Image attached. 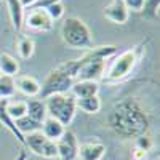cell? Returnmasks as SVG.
I'll list each match as a JSON object with an SVG mask.
<instances>
[{"label": "cell", "mask_w": 160, "mask_h": 160, "mask_svg": "<svg viewBox=\"0 0 160 160\" xmlns=\"http://www.w3.org/2000/svg\"><path fill=\"white\" fill-rule=\"evenodd\" d=\"M0 2H3V0H0Z\"/></svg>", "instance_id": "cell-31"}, {"label": "cell", "mask_w": 160, "mask_h": 160, "mask_svg": "<svg viewBox=\"0 0 160 160\" xmlns=\"http://www.w3.org/2000/svg\"><path fill=\"white\" fill-rule=\"evenodd\" d=\"M98 93H99V82H91V80H75L71 88V95L75 99L96 96Z\"/></svg>", "instance_id": "cell-12"}, {"label": "cell", "mask_w": 160, "mask_h": 160, "mask_svg": "<svg viewBox=\"0 0 160 160\" xmlns=\"http://www.w3.org/2000/svg\"><path fill=\"white\" fill-rule=\"evenodd\" d=\"M22 28L29 31H35V32H50L53 29V21L47 15L45 10L29 8V11L24 15Z\"/></svg>", "instance_id": "cell-7"}, {"label": "cell", "mask_w": 160, "mask_h": 160, "mask_svg": "<svg viewBox=\"0 0 160 160\" xmlns=\"http://www.w3.org/2000/svg\"><path fill=\"white\" fill-rule=\"evenodd\" d=\"M7 112L8 115L13 118V120H18L21 117H24L26 114H28V106H26V101H11L8 99L7 101Z\"/></svg>", "instance_id": "cell-22"}, {"label": "cell", "mask_w": 160, "mask_h": 160, "mask_svg": "<svg viewBox=\"0 0 160 160\" xmlns=\"http://www.w3.org/2000/svg\"><path fill=\"white\" fill-rule=\"evenodd\" d=\"M106 144L101 141H87L83 144H78L77 160H102L106 155Z\"/></svg>", "instance_id": "cell-9"}, {"label": "cell", "mask_w": 160, "mask_h": 160, "mask_svg": "<svg viewBox=\"0 0 160 160\" xmlns=\"http://www.w3.org/2000/svg\"><path fill=\"white\" fill-rule=\"evenodd\" d=\"M16 48H18L21 59H29L32 58L34 51H35V43L29 35H19L18 42H16Z\"/></svg>", "instance_id": "cell-19"}, {"label": "cell", "mask_w": 160, "mask_h": 160, "mask_svg": "<svg viewBox=\"0 0 160 160\" xmlns=\"http://www.w3.org/2000/svg\"><path fill=\"white\" fill-rule=\"evenodd\" d=\"M26 158H28V152H26V151H21V152L16 155L15 160H26Z\"/></svg>", "instance_id": "cell-30"}, {"label": "cell", "mask_w": 160, "mask_h": 160, "mask_svg": "<svg viewBox=\"0 0 160 160\" xmlns=\"http://www.w3.org/2000/svg\"><path fill=\"white\" fill-rule=\"evenodd\" d=\"M19 72V62L15 56L2 53L0 55V75H8V77H16Z\"/></svg>", "instance_id": "cell-17"}, {"label": "cell", "mask_w": 160, "mask_h": 160, "mask_svg": "<svg viewBox=\"0 0 160 160\" xmlns=\"http://www.w3.org/2000/svg\"><path fill=\"white\" fill-rule=\"evenodd\" d=\"M123 5L127 7L128 11H136L139 13L141 8H142V3H144V0H122Z\"/></svg>", "instance_id": "cell-26"}, {"label": "cell", "mask_w": 160, "mask_h": 160, "mask_svg": "<svg viewBox=\"0 0 160 160\" xmlns=\"http://www.w3.org/2000/svg\"><path fill=\"white\" fill-rule=\"evenodd\" d=\"M47 15L51 18V21L55 22V21H58V19H61L62 16H64V11H66V7H64V3H62V0L61 2H56V3H53V5H50L47 10Z\"/></svg>", "instance_id": "cell-24"}, {"label": "cell", "mask_w": 160, "mask_h": 160, "mask_svg": "<svg viewBox=\"0 0 160 160\" xmlns=\"http://www.w3.org/2000/svg\"><path fill=\"white\" fill-rule=\"evenodd\" d=\"M56 2H61V0H37V2L34 3L32 8H38V10H47L50 5L56 3Z\"/></svg>", "instance_id": "cell-27"}, {"label": "cell", "mask_w": 160, "mask_h": 160, "mask_svg": "<svg viewBox=\"0 0 160 160\" xmlns=\"http://www.w3.org/2000/svg\"><path fill=\"white\" fill-rule=\"evenodd\" d=\"M7 3V8H8V15H10V21L13 24V28L16 31H21L22 29V22H24V8L21 5L19 0H3Z\"/></svg>", "instance_id": "cell-14"}, {"label": "cell", "mask_w": 160, "mask_h": 160, "mask_svg": "<svg viewBox=\"0 0 160 160\" xmlns=\"http://www.w3.org/2000/svg\"><path fill=\"white\" fill-rule=\"evenodd\" d=\"M24 146L28 148L32 154L43 157V158H56L58 151H56V142L45 138L42 131H34L31 135L24 136Z\"/></svg>", "instance_id": "cell-6"}, {"label": "cell", "mask_w": 160, "mask_h": 160, "mask_svg": "<svg viewBox=\"0 0 160 160\" xmlns=\"http://www.w3.org/2000/svg\"><path fill=\"white\" fill-rule=\"evenodd\" d=\"M108 125L122 139H136L149 133L151 118L136 98H123L109 111Z\"/></svg>", "instance_id": "cell-1"}, {"label": "cell", "mask_w": 160, "mask_h": 160, "mask_svg": "<svg viewBox=\"0 0 160 160\" xmlns=\"http://www.w3.org/2000/svg\"><path fill=\"white\" fill-rule=\"evenodd\" d=\"M56 151L61 160H77L78 139L71 130H66L64 135L56 141Z\"/></svg>", "instance_id": "cell-8"}, {"label": "cell", "mask_w": 160, "mask_h": 160, "mask_svg": "<svg viewBox=\"0 0 160 160\" xmlns=\"http://www.w3.org/2000/svg\"><path fill=\"white\" fill-rule=\"evenodd\" d=\"M7 101H8V99H0V123H2V125L11 133V135L18 139V142H21V144L24 146V136L19 133V130L16 128L15 120H13V118L8 115V112H7Z\"/></svg>", "instance_id": "cell-15"}, {"label": "cell", "mask_w": 160, "mask_h": 160, "mask_svg": "<svg viewBox=\"0 0 160 160\" xmlns=\"http://www.w3.org/2000/svg\"><path fill=\"white\" fill-rule=\"evenodd\" d=\"M158 8H160V0H144L141 13L146 19L154 21L158 18Z\"/></svg>", "instance_id": "cell-23"}, {"label": "cell", "mask_w": 160, "mask_h": 160, "mask_svg": "<svg viewBox=\"0 0 160 160\" xmlns=\"http://www.w3.org/2000/svg\"><path fill=\"white\" fill-rule=\"evenodd\" d=\"M15 87L19 93H22L28 98H35L40 93V82L32 75H16Z\"/></svg>", "instance_id": "cell-11"}, {"label": "cell", "mask_w": 160, "mask_h": 160, "mask_svg": "<svg viewBox=\"0 0 160 160\" xmlns=\"http://www.w3.org/2000/svg\"><path fill=\"white\" fill-rule=\"evenodd\" d=\"M19 2H21L22 8H32V7H34V3L37 2V0H19Z\"/></svg>", "instance_id": "cell-29"}, {"label": "cell", "mask_w": 160, "mask_h": 160, "mask_svg": "<svg viewBox=\"0 0 160 160\" xmlns=\"http://www.w3.org/2000/svg\"><path fill=\"white\" fill-rule=\"evenodd\" d=\"M26 106H28V114L26 115L31 117L32 120H35V122L42 123L48 117L43 99H29V101H26Z\"/></svg>", "instance_id": "cell-16"}, {"label": "cell", "mask_w": 160, "mask_h": 160, "mask_svg": "<svg viewBox=\"0 0 160 160\" xmlns=\"http://www.w3.org/2000/svg\"><path fill=\"white\" fill-rule=\"evenodd\" d=\"M144 48H146V43L141 42L136 47L128 48L122 53H118V55H115L111 66L104 71V75L101 80L104 83L112 85V83L123 82L125 78H128L133 69L136 68V64L139 62L142 53H144Z\"/></svg>", "instance_id": "cell-2"}, {"label": "cell", "mask_w": 160, "mask_h": 160, "mask_svg": "<svg viewBox=\"0 0 160 160\" xmlns=\"http://www.w3.org/2000/svg\"><path fill=\"white\" fill-rule=\"evenodd\" d=\"M61 38L62 42L72 50H90L95 47L93 35L90 28L85 24L83 19L77 16L66 18L61 26Z\"/></svg>", "instance_id": "cell-3"}, {"label": "cell", "mask_w": 160, "mask_h": 160, "mask_svg": "<svg viewBox=\"0 0 160 160\" xmlns=\"http://www.w3.org/2000/svg\"><path fill=\"white\" fill-rule=\"evenodd\" d=\"M75 104H77V109H80L85 114H90V115H95L101 111V99L99 96H88V98H78L75 99Z\"/></svg>", "instance_id": "cell-18"}, {"label": "cell", "mask_w": 160, "mask_h": 160, "mask_svg": "<svg viewBox=\"0 0 160 160\" xmlns=\"http://www.w3.org/2000/svg\"><path fill=\"white\" fill-rule=\"evenodd\" d=\"M15 125H16V128L19 130V133L22 136L31 135V133H34V131H40V127H42V123L35 122V120H32L28 115H24V117L15 120Z\"/></svg>", "instance_id": "cell-20"}, {"label": "cell", "mask_w": 160, "mask_h": 160, "mask_svg": "<svg viewBox=\"0 0 160 160\" xmlns=\"http://www.w3.org/2000/svg\"><path fill=\"white\" fill-rule=\"evenodd\" d=\"M74 82H75V78L58 66V68H55L53 71H50V74L43 80V83H40L38 96L42 99H45V98H48L51 95L71 93V88H72Z\"/></svg>", "instance_id": "cell-5"}, {"label": "cell", "mask_w": 160, "mask_h": 160, "mask_svg": "<svg viewBox=\"0 0 160 160\" xmlns=\"http://www.w3.org/2000/svg\"><path fill=\"white\" fill-rule=\"evenodd\" d=\"M102 15L106 19H109L114 24H125L128 21L130 11L127 10V7L123 5L122 0H114L112 3L106 5L102 8Z\"/></svg>", "instance_id": "cell-10"}, {"label": "cell", "mask_w": 160, "mask_h": 160, "mask_svg": "<svg viewBox=\"0 0 160 160\" xmlns=\"http://www.w3.org/2000/svg\"><path fill=\"white\" fill-rule=\"evenodd\" d=\"M40 131H42V135L51 141H58L62 135H64V131H66V127L58 122L56 118H53V117H47L43 122H42V127H40Z\"/></svg>", "instance_id": "cell-13"}, {"label": "cell", "mask_w": 160, "mask_h": 160, "mask_svg": "<svg viewBox=\"0 0 160 160\" xmlns=\"http://www.w3.org/2000/svg\"><path fill=\"white\" fill-rule=\"evenodd\" d=\"M146 157H148V152L135 148V151H133V160H146Z\"/></svg>", "instance_id": "cell-28"}, {"label": "cell", "mask_w": 160, "mask_h": 160, "mask_svg": "<svg viewBox=\"0 0 160 160\" xmlns=\"http://www.w3.org/2000/svg\"><path fill=\"white\" fill-rule=\"evenodd\" d=\"M45 108H47V115L56 118L64 127L72 123V120L77 112V104L75 98L71 93H59V95H51L43 99Z\"/></svg>", "instance_id": "cell-4"}, {"label": "cell", "mask_w": 160, "mask_h": 160, "mask_svg": "<svg viewBox=\"0 0 160 160\" xmlns=\"http://www.w3.org/2000/svg\"><path fill=\"white\" fill-rule=\"evenodd\" d=\"M16 93L15 77L0 75V99H11Z\"/></svg>", "instance_id": "cell-21"}, {"label": "cell", "mask_w": 160, "mask_h": 160, "mask_svg": "<svg viewBox=\"0 0 160 160\" xmlns=\"http://www.w3.org/2000/svg\"><path fill=\"white\" fill-rule=\"evenodd\" d=\"M152 138L149 136V135H142V136H139V138H136L135 139V148H138V149H142V151H146V152H149L151 149H152Z\"/></svg>", "instance_id": "cell-25"}]
</instances>
